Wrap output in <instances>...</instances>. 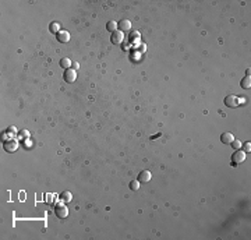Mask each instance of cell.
Returning a JSON list of instances; mask_svg holds the SVG:
<instances>
[{
    "instance_id": "6da1fadb",
    "label": "cell",
    "mask_w": 251,
    "mask_h": 240,
    "mask_svg": "<svg viewBox=\"0 0 251 240\" xmlns=\"http://www.w3.org/2000/svg\"><path fill=\"white\" fill-rule=\"evenodd\" d=\"M3 148H4L6 152H14L17 151V148H18V141L14 140V138H10V140H6L4 142H3Z\"/></svg>"
},
{
    "instance_id": "7a4b0ae2",
    "label": "cell",
    "mask_w": 251,
    "mask_h": 240,
    "mask_svg": "<svg viewBox=\"0 0 251 240\" xmlns=\"http://www.w3.org/2000/svg\"><path fill=\"white\" fill-rule=\"evenodd\" d=\"M246 161V152L244 151H240V149H236L234 154L232 155V162L233 165H240Z\"/></svg>"
},
{
    "instance_id": "3957f363",
    "label": "cell",
    "mask_w": 251,
    "mask_h": 240,
    "mask_svg": "<svg viewBox=\"0 0 251 240\" xmlns=\"http://www.w3.org/2000/svg\"><path fill=\"white\" fill-rule=\"evenodd\" d=\"M55 214L57 218L64 219V218H67V215H68V209L64 204H57V205L55 207Z\"/></svg>"
},
{
    "instance_id": "277c9868",
    "label": "cell",
    "mask_w": 251,
    "mask_h": 240,
    "mask_svg": "<svg viewBox=\"0 0 251 240\" xmlns=\"http://www.w3.org/2000/svg\"><path fill=\"white\" fill-rule=\"evenodd\" d=\"M223 103L228 108H237L240 105V99H239L237 95H228L225 98V101H223Z\"/></svg>"
},
{
    "instance_id": "5b68a950",
    "label": "cell",
    "mask_w": 251,
    "mask_h": 240,
    "mask_svg": "<svg viewBox=\"0 0 251 240\" xmlns=\"http://www.w3.org/2000/svg\"><path fill=\"white\" fill-rule=\"evenodd\" d=\"M77 78V73L74 68H67L64 71V81L66 82H74Z\"/></svg>"
},
{
    "instance_id": "8992f818",
    "label": "cell",
    "mask_w": 251,
    "mask_h": 240,
    "mask_svg": "<svg viewBox=\"0 0 251 240\" xmlns=\"http://www.w3.org/2000/svg\"><path fill=\"white\" fill-rule=\"evenodd\" d=\"M110 41H112V43H121V42L124 41V34L121 31H115L112 32V37H110Z\"/></svg>"
},
{
    "instance_id": "52a82bcc",
    "label": "cell",
    "mask_w": 251,
    "mask_h": 240,
    "mask_svg": "<svg viewBox=\"0 0 251 240\" xmlns=\"http://www.w3.org/2000/svg\"><path fill=\"white\" fill-rule=\"evenodd\" d=\"M151 178H152V175H151L149 170H141L140 175H138V182L140 183H148L149 180H151Z\"/></svg>"
},
{
    "instance_id": "ba28073f",
    "label": "cell",
    "mask_w": 251,
    "mask_h": 240,
    "mask_svg": "<svg viewBox=\"0 0 251 240\" xmlns=\"http://www.w3.org/2000/svg\"><path fill=\"white\" fill-rule=\"evenodd\" d=\"M57 41L60 42V43H67V42L70 41V34H68L67 31H60L57 34Z\"/></svg>"
},
{
    "instance_id": "9c48e42d",
    "label": "cell",
    "mask_w": 251,
    "mask_h": 240,
    "mask_svg": "<svg viewBox=\"0 0 251 240\" xmlns=\"http://www.w3.org/2000/svg\"><path fill=\"white\" fill-rule=\"evenodd\" d=\"M233 140H234L233 134L232 133H228V131L222 133V136H220V142H223V144H232Z\"/></svg>"
},
{
    "instance_id": "30bf717a",
    "label": "cell",
    "mask_w": 251,
    "mask_h": 240,
    "mask_svg": "<svg viewBox=\"0 0 251 240\" xmlns=\"http://www.w3.org/2000/svg\"><path fill=\"white\" fill-rule=\"evenodd\" d=\"M117 25H119V28H120L121 32H123V31H130V29H131V22L128 20H121Z\"/></svg>"
},
{
    "instance_id": "8fae6325",
    "label": "cell",
    "mask_w": 251,
    "mask_h": 240,
    "mask_svg": "<svg viewBox=\"0 0 251 240\" xmlns=\"http://www.w3.org/2000/svg\"><path fill=\"white\" fill-rule=\"evenodd\" d=\"M59 198H60V201H63V202H70V201L73 200V194H71L70 191H63Z\"/></svg>"
},
{
    "instance_id": "7c38bea8",
    "label": "cell",
    "mask_w": 251,
    "mask_h": 240,
    "mask_svg": "<svg viewBox=\"0 0 251 240\" xmlns=\"http://www.w3.org/2000/svg\"><path fill=\"white\" fill-rule=\"evenodd\" d=\"M240 87H241V88H244V89H249L250 87H251V77L250 76L243 77V80L240 81Z\"/></svg>"
},
{
    "instance_id": "4fadbf2b",
    "label": "cell",
    "mask_w": 251,
    "mask_h": 240,
    "mask_svg": "<svg viewBox=\"0 0 251 240\" xmlns=\"http://www.w3.org/2000/svg\"><path fill=\"white\" fill-rule=\"evenodd\" d=\"M117 22L116 21H107V24H106V29L107 31H110V32H115V31H117Z\"/></svg>"
},
{
    "instance_id": "5bb4252c",
    "label": "cell",
    "mask_w": 251,
    "mask_h": 240,
    "mask_svg": "<svg viewBox=\"0 0 251 240\" xmlns=\"http://www.w3.org/2000/svg\"><path fill=\"white\" fill-rule=\"evenodd\" d=\"M130 43H138L140 42V32H131L130 37H128Z\"/></svg>"
},
{
    "instance_id": "9a60e30c",
    "label": "cell",
    "mask_w": 251,
    "mask_h": 240,
    "mask_svg": "<svg viewBox=\"0 0 251 240\" xmlns=\"http://www.w3.org/2000/svg\"><path fill=\"white\" fill-rule=\"evenodd\" d=\"M49 29H50V32H53V34L57 35L59 32H60V25H59V22H50Z\"/></svg>"
},
{
    "instance_id": "2e32d148",
    "label": "cell",
    "mask_w": 251,
    "mask_h": 240,
    "mask_svg": "<svg viewBox=\"0 0 251 240\" xmlns=\"http://www.w3.org/2000/svg\"><path fill=\"white\" fill-rule=\"evenodd\" d=\"M71 64H73V63L70 62V59H68V58H63V59L60 60V66H62L63 68H66V70H67V68H71V67H70Z\"/></svg>"
},
{
    "instance_id": "e0dca14e",
    "label": "cell",
    "mask_w": 251,
    "mask_h": 240,
    "mask_svg": "<svg viewBox=\"0 0 251 240\" xmlns=\"http://www.w3.org/2000/svg\"><path fill=\"white\" fill-rule=\"evenodd\" d=\"M128 186H130V188H131L133 191H137V190L140 188V182H138V180H131Z\"/></svg>"
},
{
    "instance_id": "ac0fdd59",
    "label": "cell",
    "mask_w": 251,
    "mask_h": 240,
    "mask_svg": "<svg viewBox=\"0 0 251 240\" xmlns=\"http://www.w3.org/2000/svg\"><path fill=\"white\" fill-rule=\"evenodd\" d=\"M241 145H243V142H241V141H239V140H233L232 141V147L234 149H240Z\"/></svg>"
},
{
    "instance_id": "d6986e66",
    "label": "cell",
    "mask_w": 251,
    "mask_h": 240,
    "mask_svg": "<svg viewBox=\"0 0 251 240\" xmlns=\"http://www.w3.org/2000/svg\"><path fill=\"white\" fill-rule=\"evenodd\" d=\"M6 133H8V134H17V128H16V126H10V127L6 130Z\"/></svg>"
},
{
    "instance_id": "ffe728a7",
    "label": "cell",
    "mask_w": 251,
    "mask_h": 240,
    "mask_svg": "<svg viewBox=\"0 0 251 240\" xmlns=\"http://www.w3.org/2000/svg\"><path fill=\"white\" fill-rule=\"evenodd\" d=\"M241 147L244 148V152H250V151H251V144L249 142V141H247V142H244Z\"/></svg>"
},
{
    "instance_id": "44dd1931",
    "label": "cell",
    "mask_w": 251,
    "mask_h": 240,
    "mask_svg": "<svg viewBox=\"0 0 251 240\" xmlns=\"http://www.w3.org/2000/svg\"><path fill=\"white\" fill-rule=\"evenodd\" d=\"M140 50H141V52H145V45H141V46H140Z\"/></svg>"
}]
</instances>
